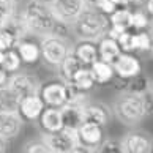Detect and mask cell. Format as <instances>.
<instances>
[{"label":"cell","mask_w":153,"mask_h":153,"mask_svg":"<svg viewBox=\"0 0 153 153\" xmlns=\"http://www.w3.org/2000/svg\"><path fill=\"white\" fill-rule=\"evenodd\" d=\"M71 27L81 39L98 41L101 36L107 35L109 16L95 10L93 7H85L81 11V14L73 21Z\"/></svg>","instance_id":"cell-1"},{"label":"cell","mask_w":153,"mask_h":153,"mask_svg":"<svg viewBox=\"0 0 153 153\" xmlns=\"http://www.w3.org/2000/svg\"><path fill=\"white\" fill-rule=\"evenodd\" d=\"M21 16L24 19L29 32L41 36L49 35V32L54 25V21L57 19L51 5L46 2H41V0H30L25 5Z\"/></svg>","instance_id":"cell-2"},{"label":"cell","mask_w":153,"mask_h":153,"mask_svg":"<svg viewBox=\"0 0 153 153\" xmlns=\"http://www.w3.org/2000/svg\"><path fill=\"white\" fill-rule=\"evenodd\" d=\"M112 111L125 125H137L145 117L140 95L131 92H120V96L112 104Z\"/></svg>","instance_id":"cell-3"},{"label":"cell","mask_w":153,"mask_h":153,"mask_svg":"<svg viewBox=\"0 0 153 153\" xmlns=\"http://www.w3.org/2000/svg\"><path fill=\"white\" fill-rule=\"evenodd\" d=\"M39 51H41V57L44 59L48 65L51 66H59L60 62L65 59V55L68 54V43L66 39H62L52 35H46L41 43H39Z\"/></svg>","instance_id":"cell-4"},{"label":"cell","mask_w":153,"mask_h":153,"mask_svg":"<svg viewBox=\"0 0 153 153\" xmlns=\"http://www.w3.org/2000/svg\"><path fill=\"white\" fill-rule=\"evenodd\" d=\"M43 140L49 147L51 153H73V149L77 144L74 129L62 128L55 133H44Z\"/></svg>","instance_id":"cell-5"},{"label":"cell","mask_w":153,"mask_h":153,"mask_svg":"<svg viewBox=\"0 0 153 153\" xmlns=\"http://www.w3.org/2000/svg\"><path fill=\"white\" fill-rule=\"evenodd\" d=\"M7 84L19 98H24V96H29V95H36L39 92V87H41V82L38 81L36 76L30 74V73H18V71L8 77Z\"/></svg>","instance_id":"cell-6"},{"label":"cell","mask_w":153,"mask_h":153,"mask_svg":"<svg viewBox=\"0 0 153 153\" xmlns=\"http://www.w3.org/2000/svg\"><path fill=\"white\" fill-rule=\"evenodd\" d=\"M52 8L55 18L68 21L73 24L81 11L88 7V0H52V3H49Z\"/></svg>","instance_id":"cell-7"},{"label":"cell","mask_w":153,"mask_h":153,"mask_svg":"<svg viewBox=\"0 0 153 153\" xmlns=\"http://www.w3.org/2000/svg\"><path fill=\"white\" fill-rule=\"evenodd\" d=\"M115 76H120L125 79H131L133 76L142 73V65L137 57H134L131 52H120L118 57L112 62Z\"/></svg>","instance_id":"cell-8"},{"label":"cell","mask_w":153,"mask_h":153,"mask_svg":"<svg viewBox=\"0 0 153 153\" xmlns=\"http://www.w3.org/2000/svg\"><path fill=\"white\" fill-rule=\"evenodd\" d=\"M76 137H77V144H82V145L88 147V149H92L93 152H96V147L104 139L103 126H100L96 123L84 122L76 129Z\"/></svg>","instance_id":"cell-9"},{"label":"cell","mask_w":153,"mask_h":153,"mask_svg":"<svg viewBox=\"0 0 153 153\" xmlns=\"http://www.w3.org/2000/svg\"><path fill=\"white\" fill-rule=\"evenodd\" d=\"M38 95L41 96L43 103L51 107H62L66 103L65 85L63 82H48L39 87Z\"/></svg>","instance_id":"cell-10"},{"label":"cell","mask_w":153,"mask_h":153,"mask_svg":"<svg viewBox=\"0 0 153 153\" xmlns=\"http://www.w3.org/2000/svg\"><path fill=\"white\" fill-rule=\"evenodd\" d=\"M44 107H46V104L43 103L41 96L38 93L36 95H29V96L21 98L18 114L22 117L24 122H35V120H38V117L43 112Z\"/></svg>","instance_id":"cell-11"},{"label":"cell","mask_w":153,"mask_h":153,"mask_svg":"<svg viewBox=\"0 0 153 153\" xmlns=\"http://www.w3.org/2000/svg\"><path fill=\"white\" fill-rule=\"evenodd\" d=\"M131 29V10L129 7H120L109 14V30L107 35L115 38L120 32Z\"/></svg>","instance_id":"cell-12"},{"label":"cell","mask_w":153,"mask_h":153,"mask_svg":"<svg viewBox=\"0 0 153 153\" xmlns=\"http://www.w3.org/2000/svg\"><path fill=\"white\" fill-rule=\"evenodd\" d=\"M24 120L18 112H0V136L14 139L21 133Z\"/></svg>","instance_id":"cell-13"},{"label":"cell","mask_w":153,"mask_h":153,"mask_svg":"<svg viewBox=\"0 0 153 153\" xmlns=\"http://www.w3.org/2000/svg\"><path fill=\"white\" fill-rule=\"evenodd\" d=\"M39 126L44 133H55L63 128V120H62V111L60 107H51L46 106L43 112L38 117Z\"/></svg>","instance_id":"cell-14"},{"label":"cell","mask_w":153,"mask_h":153,"mask_svg":"<svg viewBox=\"0 0 153 153\" xmlns=\"http://www.w3.org/2000/svg\"><path fill=\"white\" fill-rule=\"evenodd\" d=\"M120 142H122L123 152L126 153H150L152 152L150 139L140 133H128Z\"/></svg>","instance_id":"cell-15"},{"label":"cell","mask_w":153,"mask_h":153,"mask_svg":"<svg viewBox=\"0 0 153 153\" xmlns=\"http://www.w3.org/2000/svg\"><path fill=\"white\" fill-rule=\"evenodd\" d=\"M14 48H16V52L19 54L21 62L25 65H33L36 63L41 57V51H39V44L33 43L32 39L29 38H21L14 43Z\"/></svg>","instance_id":"cell-16"},{"label":"cell","mask_w":153,"mask_h":153,"mask_svg":"<svg viewBox=\"0 0 153 153\" xmlns=\"http://www.w3.org/2000/svg\"><path fill=\"white\" fill-rule=\"evenodd\" d=\"M84 104H71L65 103L60 107L62 111V120H63V128L68 129H76L84 123Z\"/></svg>","instance_id":"cell-17"},{"label":"cell","mask_w":153,"mask_h":153,"mask_svg":"<svg viewBox=\"0 0 153 153\" xmlns=\"http://www.w3.org/2000/svg\"><path fill=\"white\" fill-rule=\"evenodd\" d=\"M82 109H84V122H90V123L100 125V126H104L111 118V112L104 104L84 103Z\"/></svg>","instance_id":"cell-18"},{"label":"cell","mask_w":153,"mask_h":153,"mask_svg":"<svg viewBox=\"0 0 153 153\" xmlns=\"http://www.w3.org/2000/svg\"><path fill=\"white\" fill-rule=\"evenodd\" d=\"M98 41L100 43H98V46H96V49H98V59L107 62V63H112V62L118 57V54L122 52L117 39L109 36V35H104V36H101Z\"/></svg>","instance_id":"cell-19"},{"label":"cell","mask_w":153,"mask_h":153,"mask_svg":"<svg viewBox=\"0 0 153 153\" xmlns=\"http://www.w3.org/2000/svg\"><path fill=\"white\" fill-rule=\"evenodd\" d=\"M73 54L81 60V63L84 66H90L95 60H98L96 44L95 41H90V39H81L73 49Z\"/></svg>","instance_id":"cell-20"},{"label":"cell","mask_w":153,"mask_h":153,"mask_svg":"<svg viewBox=\"0 0 153 153\" xmlns=\"http://www.w3.org/2000/svg\"><path fill=\"white\" fill-rule=\"evenodd\" d=\"M90 70H92V74L95 79V84L98 85H106V84L111 82V79L114 77V68L112 63H107L104 60H95L92 65H90Z\"/></svg>","instance_id":"cell-21"},{"label":"cell","mask_w":153,"mask_h":153,"mask_svg":"<svg viewBox=\"0 0 153 153\" xmlns=\"http://www.w3.org/2000/svg\"><path fill=\"white\" fill-rule=\"evenodd\" d=\"M2 29L10 32L16 41L21 39V38H25L30 33L29 29H27V25H25V22H24V19H22V16L18 14V13H14L11 18H8L7 21H5L2 24Z\"/></svg>","instance_id":"cell-22"},{"label":"cell","mask_w":153,"mask_h":153,"mask_svg":"<svg viewBox=\"0 0 153 153\" xmlns=\"http://www.w3.org/2000/svg\"><path fill=\"white\" fill-rule=\"evenodd\" d=\"M21 98L8 87V84L0 85V112H18Z\"/></svg>","instance_id":"cell-23"},{"label":"cell","mask_w":153,"mask_h":153,"mask_svg":"<svg viewBox=\"0 0 153 153\" xmlns=\"http://www.w3.org/2000/svg\"><path fill=\"white\" fill-rule=\"evenodd\" d=\"M82 66L84 65L81 63V60L73 54V51H68V54L65 55V59L62 60L60 65H59L63 81H71L73 76H74V73L79 70V68H82Z\"/></svg>","instance_id":"cell-24"},{"label":"cell","mask_w":153,"mask_h":153,"mask_svg":"<svg viewBox=\"0 0 153 153\" xmlns=\"http://www.w3.org/2000/svg\"><path fill=\"white\" fill-rule=\"evenodd\" d=\"M71 81L74 82L79 88L85 90V92H88V90H92L95 87V79H93V74H92L90 66L79 68V70L74 73V76H73Z\"/></svg>","instance_id":"cell-25"},{"label":"cell","mask_w":153,"mask_h":153,"mask_svg":"<svg viewBox=\"0 0 153 153\" xmlns=\"http://www.w3.org/2000/svg\"><path fill=\"white\" fill-rule=\"evenodd\" d=\"M63 85H65L66 103H71V104H84V103H85V98H87V92H85V90L79 88L73 81H65Z\"/></svg>","instance_id":"cell-26"},{"label":"cell","mask_w":153,"mask_h":153,"mask_svg":"<svg viewBox=\"0 0 153 153\" xmlns=\"http://www.w3.org/2000/svg\"><path fill=\"white\" fill-rule=\"evenodd\" d=\"M21 57H19V54L16 52V49H8V51H5L3 52V60H2V63H0V66L3 68L5 71L8 73H16L21 68Z\"/></svg>","instance_id":"cell-27"},{"label":"cell","mask_w":153,"mask_h":153,"mask_svg":"<svg viewBox=\"0 0 153 153\" xmlns=\"http://www.w3.org/2000/svg\"><path fill=\"white\" fill-rule=\"evenodd\" d=\"M150 85H152V84H150V79L145 77L142 73H139V74L133 76V77L128 81L126 92H131V93H136V95H142Z\"/></svg>","instance_id":"cell-28"},{"label":"cell","mask_w":153,"mask_h":153,"mask_svg":"<svg viewBox=\"0 0 153 153\" xmlns=\"http://www.w3.org/2000/svg\"><path fill=\"white\" fill-rule=\"evenodd\" d=\"M134 51H140V52L152 51V36L149 32L140 30L133 33V52Z\"/></svg>","instance_id":"cell-29"},{"label":"cell","mask_w":153,"mask_h":153,"mask_svg":"<svg viewBox=\"0 0 153 153\" xmlns=\"http://www.w3.org/2000/svg\"><path fill=\"white\" fill-rule=\"evenodd\" d=\"M71 30H73L71 22L57 18V19L54 21V25H52V29H51L49 35L62 38V39H66V41H68V38H70V35H71Z\"/></svg>","instance_id":"cell-30"},{"label":"cell","mask_w":153,"mask_h":153,"mask_svg":"<svg viewBox=\"0 0 153 153\" xmlns=\"http://www.w3.org/2000/svg\"><path fill=\"white\" fill-rule=\"evenodd\" d=\"M150 27V14H147L142 10H136L131 11V29L136 32L145 30Z\"/></svg>","instance_id":"cell-31"},{"label":"cell","mask_w":153,"mask_h":153,"mask_svg":"<svg viewBox=\"0 0 153 153\" xmlns=\"http://www.w3.org/2000/svg\"><path fill=\"white\" fill-rule=\"evenodd\" d=\"M96 152H101V153H123L122 149V142L120 140H115V139H103L101 144L96 147Z\"/></svg>","instance_id":"cell-32"},{"label":"cell","mask_w":153,"mask_h":153,"mask_svg":"<svg viewBox=\"0 0 153 153\" xmlns=\"http://www.w3.org/2000/svg\"><path fill=\"white\" fill-rule=\"evenodd\" d=\"M22 152L24 153H51L49 147L46 145V142L43 139L41 140H30V142L24 144Z\"/></svg>","instance_id":"cell-33"},{"label":"cell","mask_w":153,"mask_h":153,"mask_svg":"<svg viewBox=\"0 0 153 153\" xmlns=\"http://www.w3.org/2000/svg\"><path fill=\"white\" fill-rule=\"evenodd\" d=\"M14 13H16V5L13 0H0V27Z\"/></svg>","instance_id":"cell-34"},{"label":"cell","mask_w":153,"mask_h":153,"mask_svg":"<svg viewBox=\"0 0 153 153\" xmlns=\"http://www.w3.org/2000/svg\"><path fill=\"white\" fill-rule=\"evenodd\" d=\"M14 43H16V39L13 38V35L0 27V51L5 52V51L14 48Z\"/></svg>","instance_id":"cell-35"},{"label":"cell","mask_w":153,"mask_h":153,"mask_svg":"<svg viewBox=\"0 0 153 153\" xmlns=\"http://www.w3.org/2000/svg\"><path fill=\"white\" fill-rule=\"evenodd\" d=\"M140 100H142L144 114L145 115H152V104H153V90H152V85L147 88L142 95H140Z\"/></svg>","instance_id":"cell-36"},{"label":"cell","mask_w":153,"mask_h":153,"mask_svg":"<svg viewBox=\"0 0 153 153\" xmlns=\"http://www.w3.org/2000/svg\"><path fill=\"white\" fill-rule=\"evenodd\" d=\"M8 149H10V139L3 137V136H0V153L8 152Z\"/></svg>","instance_id":"cell-37"},{"label":"cell","mask_w":153,"mask_h":153,"mask_svg":"<svg viewBox=\"0 0 153 153\" xmlns=\"http://www.w3.org/2000/svg\"><path fill=\"white\" fill-rule=\"evenodd\" d=\"M8 77H10V76H8V73L5 71L2 66H0V85H5V84L8 82Z\"/></svg>","instance_id":"cell-38"},{"label":"cell","mask_w":153,"mask_h":153,"mask_svg":"<svg viewBox=\"0 0 153 153\" xmlns=\"http://www.w3.org/2000/svg\"><path fill=\"white\" fill-rule=\"evenodd\" d=\"M126 2H128V5H139V3L145 2V0H126Z\"/></svg>","instance_id":"cell-39"},{"label":"cell","mask_w":153,"mask_h":153,"mask_svg":"<svg viewBox=\"0 0 153 153\" xmlns=\"http://www.w3.org/2000/svg\"><path fill=\"white\" fill-rule=\"evenodd\" d=\"M2 60H3V51H0V63H2Z\"/></svg>","instance_id":"cell-40"},{"label":"cell","mask_w":153,"mask_h":153,"mask_svg":"<svg viewBox=\"0 0 153 153\" xmlns=\"http://www.w3.org/2000/svg\"><path fill=\"white\" fill-rule=\"evenodd\" d=\"M13 2H14V0H13Z\"/></svg>","instance_id":"cell-41"}]
</instances>
